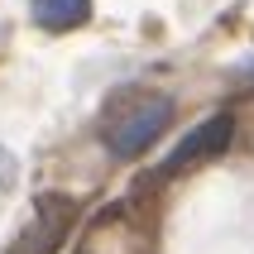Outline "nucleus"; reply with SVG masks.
<instances>
[{"label": "nucleus", "instance_id": "f257e3e1", "mask_svg": "<svg viewBox=\"0 0 254 254\" xmlns=\"http://www.w3.org/2000/svg\"><path fill=\"white\" fill-rule=\"evenodd\" d=\"M173 120V101L154 86H115L106 106H101V144L115 158H139L144 149H154L158 134Z\"/></svg>", "mask_w": 254, "mask_h": 254}, {"label": "nucleus", "instance_id": "f03ea898", "mask_svg": "<svg viewBox=\"0 0 254 254\" xmlns=\"http://www.w3.org/2000/svg\"><path fill=\"white\" fill-rule=\"evenodd\" d=\"M72 221H77V201L63 197V192H43L34 197V211H29L24 230L14 235L10 254H58L67 240Z\"/></svg>", "mask_w": 254, "mask_h": 254}, {"label": "nucleus", "instance_id": "7ed1b4c3", "mask_svg": "<svg viewBox=\"0 0 254 254\" xmlns=\"http://www.w3.org/2000/svg\"><path fill=\"white\" fill-rule=\"evenodd\" d=\"M230 139H235V115L230 111L206 115L201 125H192L183 139L173 144V154L163 158V173H187V168H201V163H216L230 149Z\"/></svg>", "mask_w": 254, "mask_h": 254}, {"label": "nucleus", "instance_id": "20e7f679", "mask_svg": "<svg viewBox=\"0 0 254 254\" xmlns=\"http://www.w3.org/2000/svg\"><path fill=\"white\" fill-rule=\"evenodd\" d=\"M29 14L48 34H67V29H82L91 19V0H29Z\"/></svg>", "mask_w": 254, "mask_h": 254}, {"label": "nucleus", "instance_id": "39448f33", "mask_svg": "<svg viewBox=\"0 0 254 254\" xmlns=\"http://www.w3.org/2000/svg\"><path fill=\"white\" fill-rule=\"evenodd\" d=\"M240 72H245V77L254 82V58H250V63H240Z\"/></svg>", "mask_w": 254, "mask_h": 254}]
</instances>
